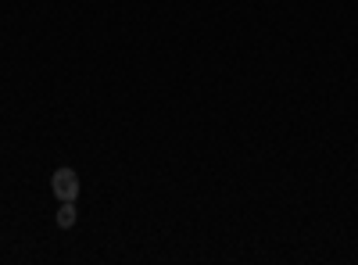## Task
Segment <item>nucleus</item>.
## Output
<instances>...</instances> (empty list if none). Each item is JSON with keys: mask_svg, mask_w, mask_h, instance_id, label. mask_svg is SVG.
<instances>
[{"mask_svg": "<svg viewBox=\"0 0 358 265\" xmlns=\"http://www.w3.org/2000/svg\"><path fill=\"white\" fill-rule=\"evenodd\" d=\"M50 187H54L57 201H76L79 197V176H76V169H57L50 176Z\"/></svg>", "mask_w": 358, "mask_h": 265, "instance_id": "nucleus-1", "label": "nucleus"}, {"mask_svg": "<svg viewBox=\"0 0 358 265\" xmlns=\"http://www.w3.org/2000/svg\"><path fill=\"white\" fill-rule=\"evenodd\" d=\"M57 226H62V229L76 226V204L72 201H62V208H57Z\"/></svg>", "mask_w": 358, "mask_h": 265, "instance_id": "nucleus-2", "label": "nucleus"}]
</instances>
